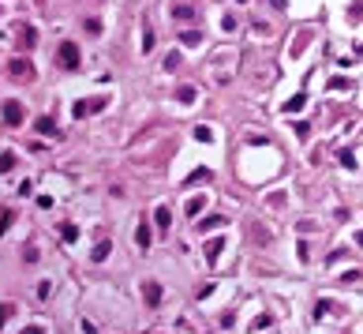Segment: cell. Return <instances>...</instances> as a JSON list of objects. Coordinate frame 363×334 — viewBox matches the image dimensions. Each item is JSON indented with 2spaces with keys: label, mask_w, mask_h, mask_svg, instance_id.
Instances as JSON below:
<instances>
[{
  "label": "cell",
  "mask_w": 363,
  "mask_h": 334,
  "mask_svg": "<svg viewBox=\"0 0 363 334\" xmlns=\"http://www.w3.org/2000/svg\"><path fill=\"white\" fill-rule=\"evenodd\" d=\"M23 334H45V331H42V327H26Z\"/></svg>",
  "instance_id": "5bb4252c"
},
{
  "label": "cell",
  "mask_w": 363,
  "mask_h": 334,
  "mask_svg": "<svg viewBox=\"0 0 363 334\" xmlns=\"http://www.w3.org/2000/svg\"><path fill=\"white\" fill-rule=\"evenodd\" d=\"M94 109H102V102H79L75 105V117H86V113H94Z\"/></svg>",
  "instance_id": "277c9868"
},
{
  "label": "cell",
  "mask_w": 363,
  "mask_h": 334,
  "mask_svg": "<svg viewBox=\"0 0 363 334\" xmlns=\"http://www.w3.org/2000/svg\"><path fill=\"white\" fill-rule=\"evenodd\" d=\"M195 139H203V143H210V139H213V132H210V128H195Z\"/></svg>",
  "instance_id": "30bf717a"
},
{
  "label": "cell",
  "mask_w": 363,
  "mask_h": 334,
  "mask_svg": "<svg viewBox=\"0 0 363 334\" xmlns=\"http://www.w3.org/2000/svg\"><path fill=\"white\" fill-rule=\"evenodd\" d=\"M154 222H157V229H169V210H165V206H157V214H154Z\"/></svg>",
  "instance_id": "8992f818"
},
{
  "label": "cell",
  "mask_w": 363,
  "mask_h": 334,
  "mask_svg": "<svg viewBox=\"0 0 363 334\" xmlns=\"http://www.w3.org/2000/svg\"><path fill=\"white\" fill-rule=\"evenodd\" d=\"M135 240H139V248H150V225H139Z\"/></svg>",
  "instance_id": "5b68a950"
},
{
  "label": "cell",
  "mask_w": 363,
  "mask_h": 334,
  "mask_svg": "<svg viewBox=\"0 0 363 334\" xmlns=\"http://www.w3.org/2000/svg\"><path fill=\"white\" fill-rule=\"evenodd\" d=\"M8 225H11V210H0V233L8 229Z\"/></svg>",
  "instance_id": "8fae6325"
},
{
  "label": "cell",
  "mask_w": 363,
  "mask_h": 334,
  "mask_svg": "<svg viewBox=\"0 0 363 334\" xmlns=\"http://www.w3.org/2000/svg\"><path fill=\"white\" fill-rule=\"evenodd\" d=\"M4 120H8V124H23V105L8 102V105H4Z\"/></svg>",
  "instance_id": "7a4b0ae2"
},
{
  "label": "cell",
  "mask_w": 363,
  "mask_h": 334,
  "mask_svg": "<svg viewBox=\"0 0 363 334\" xmlns=\"http://www.w3.org/2000/svg\"><path fill=\"white\" fill-rule=\"evenodd\" d=\"M11 71H15V75H30V64H26V60H11Z\"/></svg>",
  "instance_id": "52a82bcc"
},
{
  "label": "cell",
  "mask_w": 363,
  "mask_h": 334,
  "mask_svg": "<svg viewBox=\"0 0 363 334\" xmlns=\"http://www.w3.org/2000/svg\"><path fill=\"white\" fill-rule=\"evenodd\" d=\"M143 293H146V304H157V300H161V289H157L154 282H146V285H143Z\"/></svg>",
  "instance_id": "3957f363"
},
{
  "label": "cell",
  "mask_w": 363,
  "mask_h": 334,
  "mask_svg": "<svg viewBox=\"0 0 363 334\" xmlns=\"http://www.w3.org/2000/svg\"><path fill=\"white\" fill-rule=\"evenodd\" d=\"M38 128H42V132H45V135H52V132H56V124H52V120H49V117H42V120H38Z\"/></svg>",
  "instance_id": "ba28073f"
},
{
  "label": "cell",
  "mask_w": 363,
  "mask_h": 334,
  "mask_svg": "<svg viewBox=\"0 0 363 334\" xmlns=\"http://www.w3.org/2000/svg\"><path fill=\"white\" fill-rule=\"evenodd\" d=\"M270 4H273V8H285V0H270Z\"/></svg>",
  "instance_id": "9a60e30c"
},
{
  "label": "cell",
  "mask_w": 363,
  "mask_h": 334,
  "mask_svg": "<svg viewBox=\"0 0 363 334\" xmlns=\"http://www.w3.org/2000/svg\"><path fill=\"white\" fill-rule=\"evenodd\" d=\"M4 319H8V304H0V327H4Z\"/></svg>",
  "instance_id": "4fadbf2b"
},
{
  "label": "cell",
  "mask_w": 363,
  "mask_h": 334,
  "mask_svg": "<svg viewBox=\"0 0 363 334\" xmlns=\"http://www.w3.org/2000/svg\"><path fill=\"white\" fill-rule=\"evenodd\" d=\"M221 248H225V244H221V240H213L210 248H206V256H210V259H217V256H221Z\"/></svg>",
  "instance_id": "9c48e42d"
},
{
  "label": "cell",
  "mask_w": 363,
  "mask_h": 334,
  "mask_svg": "<svg viewBox=\"0 0 363 334\" xmlns=\"http://www.w3.org/2000/svg\"><path fill=\"white\" fill-rule=\"evenodd\" d=\"M56 57H60V68H79V49H75V45H71V42H64V45H60V53H56Z\"/></svg>",
  "instance_id": "6da1fadb"
},
{
  "label": "cell",
  "mask_w": 363,
  "mask_h": 334,
  "mask_svg": "<svg viewBox=\"0 0 363 334\" xmlns=\"http://www.w3.org/2000/svg\"><path fill=\"white\" fill-rule=\"evenodd\" d=\"M180 102H195V86H184V90H180Z\"/></svg>",
  "instance_id": "7c38bea8"
}]
</instances>
